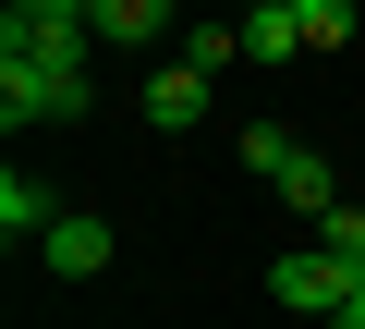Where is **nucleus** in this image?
<instances>
[{
  "mask_svg": "<svg viewBox=\"0 0 365 329\" xmlns=\"http://www.w3.org/2000/svg\"><path fill=\"white\" fill-rule=\"evenodd\" d=\"M37 268L98 280V268H110V220H98V208H61V220H49V244H37Z\"/></svg>",
  "mask_w": 365,
  "mask_h": 329,
  "instance_id": "7ed1b4c3",
  "label": "nucleus"
},
{
  "mask_svg": "<svg viewBox=\"0 0 365 329\" xmlns=\"http://www.w3.org/2000/svg\"><path fill=\"white\" fill-rule=\"evenodd\" d=\"M292 25H304V49H341L365 25V0H292Z\"/></svg>",
  "mask_w": 365,
  "mask_h": 329,
  "instance_id": "1a4fd4ad",
  "label": "nucleus"
},
{
  "mask_svg": "<svg viewBox=\"0 0 365 329\" xmlns=\"http://www.w3.org/2000/svg\"><path fill=\"white\" fill-rule=\"evenodd\" d=\"M341 293H353V256H329V244L268 268V305H292V317H341Z\"/></svg>",
  "mask_w": 365,
  "mask_h": 329,
  "instance_id": "f03ea898",
  "label": "nucleus"
},
{
  "mask_svg": "<svg viewBox=\"0 0 365 329\" xmlns=\"http://www.w3.org/2000/svg\"><path fill=\"white\" fill-rule=\"evenodd\" d=\"M244 61H268V74H292V61H304V25H292V0H244Z\"/></svg>",
  "mask_w": 365,
  "mask_h": 329,
  "instance_id": "423d86ee",
  "label": "nucleus"
},
{
  "mask_svg": "<svg viewBox=\"0 0 365 329\" xmlns=\"http://www.w3.org/2000/svg\"><path fill=\"white\" fill-rule=\"evenodd\" d=\"M317 244H329V256H353V268H365V208H353V196H341V208H317Z\"/></svg>",
  "mask_w": 365,
  "mask_h": 329,
  "instance_id": "9b49d317",
  "label": "nucleus"
},
{
  "mask_svg": "<svg viewBox=\"0 0 365 329\" xmlns=\"http://www.w3.org/2000/svg\"><path fill=\"white\" fill-rule=\"evenodd\" d=\"M341 329H365V268H353V293H341Z\"/></svg>",
  "mask_w": 365,
  "mask_h": 329,
  "instance_id": "f8f14e48",
  "label": "nucleus"
},
{
  "mask_svg": "<svg viewBox=\"0 0 365 329\" xmlns=\"http://www.w3.org/2000/svg\"><path fill=\"white\" fill-rule=\"evenodd\" d=\"M86 25H98V49H122V61H134V49H158V37H170V0H86Z\"/></svg>",
  "mask_w": 365,
  "mask_h": 329,
  "instance_id": "39448f33",
  "label": "nucleus"
},
{
  "mask_svg": "<svg viewBox=\"0 0 365 329\" xmlns=\"http://www.w3.org/2000/svg\"><path fill=\"white\" fill-rule=\"evenodd\" d=\"M232 158H244V171H268V183H280V171H292V134H280V122H244V134H232Z\"/></svg>",
  "mask_w": 365,
  "mask_h": 329,
  "instance_id": "9d476101",
  "label": "nucleus"
},
{
  "mask_svg": "<svg viewBox=\"0 0 365 329\" xmlns=\"http://www.w3.org/2000/svg\"><path fill=\"white\" fill-rule=\"evenodd\" d=\"M134 110H146L158 134H195V122H207V74H195V61H170V74L134 86Z\"/></svg>",
  "mask_w": 365,
  "mask_h": 329,
  "instance_id": "20e7f679",
  "label": "nucleus"
},
{
  "mask_svg": "<svg viewBox=\"0 0 365 329\" xmlns=\"http://www.w3.org/2000/svg\"><path fill=\"white\" fill-rule=\"evenodd\" d=\"M49 220H61V196L37 171H0V232H13V244H49Z\"/></svg>",
  "mask_w": 365,
  "mask_h": 329,
  "instance_id": "0eeeda50",
  "label": "nucleus"
},
{
  "mask_svg": "<svg viewBox=\"0 0 365 329\" xmlns=\"http://www.w3.org/2000/svg\"><path fill=\"white\" fill-rule=\"evenodd\" d=\"M280 196H292V208L317 220V208H341V171H329L317 146H292V171H280Z\"/></svg>",
  "mask_w": 365,
  "mask_h": 329,
  "instance_id": "6e6552de",
  "label": "nucleus"
},
{
  "mask_svg": "<svg viewBox=\"0 0 365 329\" xmlns=\"http://www.w3.org/2000/svg\"><path fill=\"white\" fill-rule=\"evenodd\" d=\"M86 98H98V74H49V61H0V122H86Z\"/></svg>",
  "mask_w": 365,
  "mask_h": 329,
  "instance_id": "f257e3e1",
  "label": "nucleus"
}]
</instances>
